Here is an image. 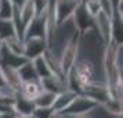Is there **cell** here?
<instances>
[{
	"label": "cell",
	"mask_w": 123,
	"mask_h": 118,
	"mask_svg": "<svg viewBox=\"0 0 123 118\" xmlns=\"http://www.w3.org/2000/svg\"><path fill=\"white\" fill-rule=\"evenodd\" d=\"M54 114L51 107H35L32 115L33 118H51V115Z\"/></svg>",
	"instance_id": "obj_24"
},
{
	"label": "cell",
	"mask_w": 123,
	"mask_h": 118,
	"mask_svg": "<svg viewBox=\"0 0 123 118\" xmlns=\"http://www.w3.org/2000/svg\"><path fill=\"white\" fill-rule=\"evenodd\" d=\"M6 83V79H4V75H3V71H1V67H0V86H4Z\"/></svg>",
	"instance_id": "obj_25"
},
{
	"label": "cell",
	"mask_w": 123,
	"mask_h": 118,
	"mask_svg": "<svg viewBox=\"0 0 123 118\" xmlns=\"http://www.w3.org/2000/svg\"><path fill=\"white\" fill-rule=\"evenodd\" d=\"M12 110L15 114H19V115H32V112L35 110L33 100L22 96L18 92L15 96V100L12 103Z\"/></svg>",
	"instance_id": "obj_11"
},
{
	"label": "cell",
	"mask_w": 123,
	"mask_h": 118,
	"mask_svg": "<svg viewBox=\"0 0 123 118\" xmlns=\"http://www.w3.org/2000/svg\"><path fill=\"white\" fill-rule=\"evenodd\" d=\"M76 95H78V93L73 92V90H71V89H65V90H62V92H60V93H57L55 100H54L53 106H51L53 111L54 112L62 111V110H64V108H65V107H67L68 104L75 99V96Z\"/></svg>",
	"instance_id": "obj_13"
},
{
	"label": "cell",
	"mask_w": 123,
	"mask_h": 118,
	"mask_svg": "<svg viewBox=\"0 0 123 118\" xmlns=\"http://www.w3.org/2000/svg\"><path fill=\"white\" fill-rule=\"evenodd\" d=\"M14 118H33V115H19V114H15Z\"/></svg>",
	"instance_id": "obj_27"
},
{
	"label": "cell",
	"mask_w": 123,
	"mask_h": 118,
	"mask_svg": "<svg viewBox=\"0 0 123 118\" xmlns=\"http://www.w3.org/2000/svg\"><path fill=\"white\" fill-rule=\"evenodd\" d=\"M17 71H18V75H19V78H21L22 82L39 79L37 74H36V69H35V67H33L32 60H28V61L25 62V64H22L19 68H17Z\"/></svg>",
	"instance_id": "obj_17"
},
{
	"label": "cell",
	"mask_w": 123,
	"mask_h": 118,
	"mask_svg": "<svg viewBox=\"0 0 123 118\" xmlns=\"http://www.w3.org/2000/svg\"><path fill=\"white\" fill-rule=\"evenodd\" d=\"M49 10V8H47ZM28 38H44L47 42V11L35 15L24 32V39Z\"/></svg>",
	"instance_id": "obj_7"
},
{
	"label": "cell",
	"mask_w": 123,
	"mask_h": 118,
	"mask_svg": "<svg viewBox=\"0 0 123 118\" xmlns=\"http://www.w3.org/2000/svg\"><path fill=\"white\" fill-rule=\"evenodd\" d=\"M55 96L57 95L53 93V92L42 89L39 95L36 96L35 99H32V100H33L35 107H51L53 103H54V100H55Z\"/></svg>",
	"instance_id": "obj_18"
},
{
	"label": "cell",
	"mask_w": 123,
	"mask_h": 118,
	"mask_svg": "<svg viewBox=\"0 0 123 118\" xmlns=\"http://www.w3.org/2000/svg\"><path fill=\"white\" fill-rule=\"evenodd\" d=\"M120 1H122V0H111L112 6H113V10L116 8V6H117V4H119V3H120Z\"/></svg>",
	"instance_id": "obj_26"
},
{
	"label": "cell",
	"mask_w": 123,
	"mask_h": 118,
	"mask_svg": "<svg viewBox=\"0 0 123 118\" xmlns=\"http://www.w3.org/2000/svg\"><path fill=\"white\" fill-rule=\"evenodd\" d=\"M14 7L12 0H0V20H11Z\"/></svg>",
	"instance_id": "obj_22"
},
{
	"label": "cell",
	"mask_w": 123,
	"mask_h": 118,
	"mask_svg": "<svg viewBox=\"0 0 123 118\" xmlns=\"http://www.w3.org/2000/svg\"><path fill=\"white\" fill-rule=\"evenodd\" d=\"M1 43H3V40H1V39H0V46H1Z\"/></svg>",
	"instance_id": "obj_29"
},
{
	"label": "cell",
	"mask_w": 123,
	"mask_h": 118,
	"mask_svg": "<svg viewBox=\"0 0 123 118\" xmlns=\"http://www.w3.org/2000/svg\"><path fill=\"white\" fill-rule=\"evenodd\" d=\"M40 83H42V88L44 90H49V92H53V93H60L62 90L68 89L67 88V82L62 78L57 76V75H50L47 78L40 79Z\"/></svg>",
	"instance_id": "obj_12"
},
{
	"label": "cell",
	"mask_w": 123,
	"mask_h": 118,
	"mask_svg": "<svg viewBox=\"0 0 123 118\" xmlns=\"http://www.w3.org/2000/svg\"><path fill=\"white\" fill-rule=\"evenodd\" d=\"M71 20H73L75 31H78L82 36L89 34V32H95L94 31V17H91L87 13V10L84 8L82 1L78 4V7H76V10H75Z\"/></svg>",
	"instance_id": "obj_4"
},
{
	"label": "cell",
	"mask_w": 123,
	"mask_h": 118,
	"mask_svg": "<svg viewBox=\"0 0 123 118\" xmlns=\"http://www.w3.org/2000/svg\"><path fill=\"white\" fill-rule=\"evenodd\" d=\"M80 39H82V35L79 34L78 31H75V34L69 38L64 49H62L61 56L60 58V65H61V72L64 79L67 78V75L69 74V71L73 68L75 62L79 57V46H80Z\"/></svg>",
	"instance_id": "obj_1"
},
{
	"label": "cell",
	"mask_w": 123,
	"mask_h": 118,
	"mask_svg": "<svg viewBox=\"0 0 123 118\" xmlns=\"http://www.w3.org/2000/svg\"><path fill=\"white\" fill-rule=\"evenodd\" d=\"M62 115H64V114H62ZM64 117H65V118H89L87 115H79V117H69V115H64Z\"/></svg>",
	"instance_id": "obj_28"
},
{
	"label": "cell",
	"mask_w": 123,
	"mask_h": 118,
	"mask_svg": "<svg viewBox=\"0 0 123 118\" xmlns=\"http://www.w3.org/2000/svg\"><path fill=\"white\" fill-rule=\"evenodd\" d=\"M86 95L87 97L93 99V100L98 104V106H102L111 96H109V90H108V86L105 85V82H91V83L86 85L84 88H82V92Z\"/></svg>",
	"instance_id": "obj_8"
},
{
	"label": "cell",
	"mask_w": 123,
	"mask_h": 118,
	"mask_svg": "<svg viewBox=\"0 0 123 118\" xmlns=\"http://www.w3.org/2000/svg\"><path fill=\"white\" fill-rule=\"evenodd\" d=\"M0 118H1V112H0Z\"/></svg>",
	"instance_id": "obj_30"
},
{
	"label": "cell",
	"mask_w": 123,
	"mask_h": 118,
	"mask_svg": "<svg viewBox=\"0 0 123 118\" xmlns=\"http://www.w3.org/2000/svg\"><path fill=\"white\" fill-rule=\"evenodd\" d=\"M19 8V17H21V21H22V27H24V32L26 27L29 25V22L33 20V17L36 15V10H35V4L33 0H25L24 4Z\"/></svg>",
	"instance_id": "obj_14"
},
{
	"label": "cell",
	"mask_w": 123,
	"mask_h": 118,
	"mask_svg": "<svg viewBox=\"0 0 123 118\" xmlns=\"http://www.w3.org/2000/svg\"><path fill=\"white\" fill-rule=\"evenodd\" d=\"M26 61H28V58L24 54L12 53L4 43H1V46H0V67H8L17 69Z\"/></svg>",
	"instance_id": "obj_10"
},
{
	"label": "cell",
	"mask_w": 123,
	"mask_h": 118,
	"mask_svg": "<svg viewBox=\"0 0 123 118\" xmlns=\"http://www.w3.org/2000/svg\"><path fill=\"white\" fill-rule=\"evenodd\" d=\"M72 71H73V75H75L76 81H78L79 86H80V92H82V88H84L86 85H89L95 81L94 62L90 61L89 58H79L78 57Z\"/></svg>",
	"instance_id": "obj_3"
},
{
	"label": "cell",
	"mask_w": 123,
	"mask_h": 118,
	"mask_svg": "<svg viewBox=\"0 0 123 118\" xmlns=\"http://www.w3.org/2000/svg\"><path fill=\"white\" fill-rule=\"evenodd\" d=\"M49 49V45L44 38H28L24 39V56L28 60H33L42 56Z\"/></svg>",
	"instance_id": "obj_9"
},
{
	"label": "cell",
	"mask_w": 123,
	"mask_h": 118,
	"mask_svg": "<svg viewBox=\"0 0 123 118\" xmlns=\"http://www.w3.org/2000/svg\"><path fill=\"white\" fill-rule=\"evenodd\" d=\"M11 38H18L12 21L11 20H0V39L4 42Z\"/></svg>",
	"instance_id": "obj_20"
},
{
	"label": "cell",
	"mask_w": 123,
	"mask_h": 118,
	"mask_svg": "<svg viewBox=\"0 0 123 118\" xmlns=\"http://www.w3.org/2000/svg\"><path fill=\"white\" fill-rule=\"evenodd\" d=\"M79 0H54V14H55L57 28L72 18L73 13L76 10Z\"/></svg>",
	"instance_id": "obj_5"
},
{
	"label": "cell",
	"mask_w": 123,
	"mask_h": 118,
	"mask_svg": "<svg viewBox=\"0 0 123 118\" xmlns=\"http://www.w3.org/2000/svg\"><path fill=\"white\" fill-rule=\"evenodd\" d=\"M79 1H82V0H79Z\"/></svg>",
	"instance_id": "obj_31"
},
{
	"label": "cell",
	"mask_w": 123,
	"mask_h": 118,
	"mask_svg": "<svg viewBox=\"0 0 123 118\" xmlns=\"http://www.w3.org/2000/svg\"><path fill=\"white\" fill-rule=\"evenodd\" d=\"M32 62H33V67H35V69H36V74H37L39 79L47 78V76L53 75V72H51V69H50V67H49V64H47V61H46V58H44L43 54L39 56V57H36V58H33Z\"/></svg>",
	"instance_id": "obj_19"
},
{
	"label": "cell",
	"mask_w": 123,
	"mask_h": 118,
	"mask_svg": "<svg viewBox=\"0 0 123 118\" xmlns=\"http://www.w3.org/2000/svg\"><path fill=\"white\" fill-rule=\"evenodd\" d=\"M82 3H83L84 8L87 10V13H89L91 17H95L100 11H102L100 0H82Z\"/></svg>",
	"instance_id": "obj_23"
},
{
	"label": "cell",
	"mask_w": 123,
	"mask_h": 118,
	"mask_svg": "<svg viewBox=\"0 0 123 118\" xmlns=\"http://www.w3.org/2000/svg\"><path fill=\"white\" fill-rule=\"evenodd\" d=\"M94 31L98 32L102 45L106 46L112 40V17L100 11L94 17Z\"/></svg>",
	"instance_id": "obj_6"
},
{
	"label": "cell",
	"mask_w": 123,
	"mask_h": 118,
	"mask_svg": "<svg viewBox=\"0 0 123 118\" xmlns=\"http://www.w3.org/2000/svg\"><path fill=\"white\" fill-rule=\"evenodd\" d=\"M1 71H3L4 79H6V83L8 85L11 89L19 92L21 85H22V81L19 78L17 69H15V68H8V67H1Z\"/></svg>",
	"instance_id": "obj_15"
},
{
	"label": "cell",
	"mask_w": 123,
	"mask_h": 118,
	"mask_svg": "<svg viewBox=\"0 0 123 118\" xmlns=\"http://www.w3.org/2000/svg\"><path fill=\"white\" fill-rule=\"evenodd\" d=\"M42 89L43 88H42V83H40V79L26 81V82H22L21 89H19V93L22 96H25V97H28V99H35L40 93Z\"/></svg>",
	"instance_id": "obj_16"
},
{
	"label": "cell",
	"mask_w": 123,
	"mask_h": 118,
	"mask_svg": "<svg viewBox=\"0 0 123 118\" xmlns=\"http://www.w3.org/2000/svg\"><path fill=\"white\" fill-rule=\"evenodd\" d=\"M102 108L106 112H109L112 115L116 117H122V99H115V97H109L108 100L102 104Z\"/></svg>",
	"instance_id": "obj_21"
},
{
	"label": "cell",
	"mask_w": 123,
	"mask_h": 118,
	"mask_svg": "<svg viewBox=\"0 0 123 118\" xmlns=\"http://www.w3.org/2000/svg\"><path fill=\"white\" fill-rule=\"evenodd\" d=\"M98 107L100 106L93 99L87 97L83 93H78L75 96V99L60 112L64 115H69V117H79V115H87Z\"/></svg>",
	"instance_id": "obj_2"
}]
</instances>
